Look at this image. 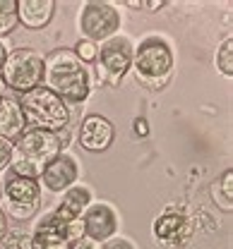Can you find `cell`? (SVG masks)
Listing matches in <instances>:
<instances>
[{
	"label": "cell",
	"instance_id": "14",
	"mask_svg": "<svg viewBox=\"0 0 233 249\" xmlns=\"http://www.w3.org/2000/svg\"><path fill=\"white\" fill-rule=\"evenodd\" d=\"M94 201V194H92V189L84 185H72L67 192L60 194V201H58V206L56 209H51L53 211V216L58 218L60 223H77V220H82V213L89 209V204Z\"/></svg>",
	"mask_w": 233,
	"mask_h": 249
},
{
	"label": "cell",
	"instance_id": "26",
	"mask_svg": "<svg viewBox=\"0 0 233 249\" xmlns=\"http://www.w3.org/2000/svg\"><path fill=\"white\" fill-rule=\"evenodd\" d=\"M135 132H137L139 137H147V134H149V127H147V120H144V118H137V120H135Z\"/></svg>",
	"mask_w": 233,
	"mask_h": 249
},
{
	"label": "cell",
	"instance_id": "10",
	"mask_svg": "<svg viewBox=\"0 0 233 249\" xmlns=\"http://www.w3.org/2000/svg\"><path fill=\"white\" fill-rule=\"evenodd\" d=\"M118 211L106 204V201H92L89 209L82 213V230H84V237L97 242V245H103L106 240L116 237L118 235Z\"/></svg>",
	"mask_w": 233,
	"mask_h": 249
},
{
	"label": "cell",
	"instance_id": "20",
	"mask_svg": "<svg viewBox=\"0 0 233 249\" xmlns=\"http://www.w3.org/2000/svg\"><path fill=\"white\" fill-rule=\"evenodd\" d=\"M79 60L84 62H94L97 60V53H99V46L97 43H92V41H87V38H79L77 43H75V51H72Z\"/></svg>",
	"mask_w": 233,
	"mask_h": 249
},
{
	"label": "cell",
	"instance_id": "2",
	"mask_svg": "<svg viewBox=\"0 0 233 249\" xmlns=\"http://www.w3.org/2000/svg\"><path fill=\"white\" fill-rule=\"evenodd\" d=\"M60 151H65V146L58 134L29 127L12 142V160H10L7 170L19 178L39 180L41 173L46 170V165Z\"/></svg>",
	"mask_w": 233,
	"mask_h": 249
},
{
	"label": "cell",
	"instance_id": "9",
	"mask_svg": "<svg viewBox=\"0 0 233 249\" xmlns=\"http://www.w3.org/2000/svg\"><path fill=\"white\" fill-rule=\"evenodd\" d=\"M154 240L164 249H183L190 245L195 235V225L185 213L178 211H164L152 225Z\"/></svg>",
	"mask_w": 233,
	"mask_h": 249
},
{
	"label": "cell",
	"instance_id": "6",
	"mask_svg": "<svg viewBox=\"0 0 233 249\" xmlns=\"http://www.w3.org/2000/svg\"><path fill=\"white\" fill-rule=\"evenodd\" d=\"M41 185L39 180L19 178V175H7L2 180V199H5V216H12L15 220H29L36 216L41 206Z\"/></svg>",
	"mask_w": 233,
	"mask_h": 249
},
{
	"label": "cell",
	"instance_id": "23",
	"mask_svg": "<svg viewBox=\"0 0 233 249\" xmlns=\"http://www.w3.org/2000/svg\"><path fill=\"white\" fill-rule=\"evenodd\" d=\"M101 249H137L135 247L133 240H128V237H120V235H116V237H111V240H106Z\"/></svg>",
	"mask_w": 233,
	"mask_h": 249
},
{
	"label": "cell",
	"instance_id": "3",
	"mask_svg": "<svg viewBox=\"0 0 233 249\" xmlns=\"http://www.w3.org/2000/svg\"><path fill=\"white\" fill-rule=\"evenodd\" d=\"M173 48L164 36H147L135 46V79L147 89H164L173 77Z\"/></svg>",
	"mask_w": 233,
	"mask_h": 249
},
{
	"label": "cell",
	"instance_id": "15",
	"mask_svg": "<svg viewBox=\"0 0 233 249\" xmlns=\"http://www.w3.org/2000/svg\"><path fill=\"white\" fill-rule=\"evenodd\" d=\"M53 17H56V0H17V22L24 29H46Z\"/></svg>",
	"mask_w": 233,
	"mask_h": 249
},
{
	"label": "cell",
	"instance_id": "8",
	"mask_svg": "<svg viewBox=\"0 0 233 249\" xmlns=\"http://www.w3.org/2000/svg\"><path fill=\"white\" fill-rule=\"evenodd\" d=\"M133 55L135 43L125 34H116L108 41L99 43V53H97V60H94L99 67V77L116 87L123 79V74L133 67Z\"/></svg>",
	"mask_w": 233,
	"mask_h": 249
},
{
	"label": "cell",
	"instance_id": "13",
	"mask_svg": "<svg viewBox=\"0 0 233 249\" xmlns=\"http://www.w3.org/2000/svg\"><path fill=\"white\" fill-rule=\"evenodd\" d=\"M67 225L53 216V211H46L34 223L32 230V249H70Z\"/></svg>",
	"mask_w": 233,
	"mask_h": 249
},
{
	"label": "cell",
	"instance_id": "17",
	"mask_svg": "<svg viewBox=\"0 0 233 249\" xmlns=\"http://www.w3.org/2000/svg\"><path fill=\"white\" fill-rule=\"evenodd\" d=\"M212 196H214V201H216V206L221 209V211H229L231 213L233 209V170H224L221 173V178L212 185Z\"/></svg>",
	"mask_w": 233,
	"mask_h": 249
},
{
	"label": "cell",
	"instance_id": "7",
	"mask_svg": "<svg viewBox=\"0 0 233 249\" xmlns=\"http://www.w3.org/2000/svg\"><path fill=\"white\" fill-rule=\"evenodd\" d=\"M120 12L116 10V5L111 2H101V0H89L82 5L79 17H77V27L82 31V38L92 41V43H103L111 36H116L120 29Z\"/></svg>",
	"mask_w": 233,
	"mask_h": 249
},
{
	"label": "cell",
	"instance_id": "24",
	"mask_svg": "<svg viewBox=\"0 0 233 249\" xmlns=\"http://www.w3.org/2000/svg\"><path fill=\"white\" fill-rule=\"evenodd\" d=\"M128 7H139L144 12H156L159 7H164V0H128Z\"/></svg>",
	"mask_w": 233,
	"mask_h": 249
},
{
	"label": "cell",
	"instance_id": "29",
	"mask_svg": "<svg viewBox=\"0 0 233 249\" xmlns=\"http://www.w3.org/2000/svg\"><path fill=\"white\" fill-rule=\"evenodd\" d=\"M5 91H7V89H5V84H2V79H0V98L5 96Z\"/></svg>",
	"mask_w": 233,
	"mask_h": 249
},
{
	"label": "cell",
	"instance_id": "28",
	"mask_svg": "<svg viewBox=\"0 0 233 249\" xmlns=\"http://www.w3.org/2000/svg\"><path fill=\"white\" fill-rule=\"evenodd\" d=\"M7 235V216H5V211H2V206H0V240Z\"/></svg>",
	"mask_w": 233,
	"mask_h": 249
},
{
	"label": "cell",
	"instance_id": "21",
	"mask_svg": "<svg viewBox=\"0 0 233 249\" xmlns=\"http://www.w3.org/2000/svg\"><path fill=\"white\" fill-rule=\"evenodd\" d=\"M17 12H0V41L17 29Z\"/></svg>",
	"mask_w": 233,
	"mask_h": 249
},
{
	"label": "cell",
	"instance_id": "27",
	"mask_svg": "<svg viewBox=\"0 0 233 249\" xmlns=\"http://www.w3.org/2000/svg\"><path fill=\"white\" fill-rule=\"evenodd\" d=\"M0 12H17V0H0Z\"/></svg>",
	"mask_w": 233,
	"mask_h": 249
},
{
	"label": "cell",
	"instance_id": "18",
	"mask_svg": "<svg viewBox=\"0 0 233 249\" xmlns=\"http://www.w3.org/2000/svg\"><path fill=\"white\" fill-rule=\"evenodd\" d=\"M216 70L224 74V77H233V38H224L221 46L216 48Z\"/></svg>",
	"mask_w": 233,
	"mask_h": 249
},
{
	"label": "cell",
	"instance_id": "19",
	"mask_svg": "<svg viewBox=\"0 0 233 249\" xmlns=\"http://www.w3.org/2000/svg\"><path fill=\"white\" fill-rule=\"evenodd\" d=\"M0 249H32V232L7 230V235L0 240Z\"/></svg>",
	"mask_w": 233,
	"mask_h": 249
},
{
	"label": "cell",
	"instance_id": "22",
	"mask_svg": "<svg viewBox=\"0 0 233 249\" xmlns=\"http://www.w3.org/2000/svg\"><path fill=\"white\" fill-rule=\"evenodd\" d=\"M10 160H12V142L0 137V173L10 168Z\"/></svg>",
	"mask_w": 233,
	"mask_h": 249
},
{
	"label": "cell",
	"instance_id": "25",
	"mask_svg": "<svg viewBox=\"0 0 233 249\" xmlns=\"http://www.w3.org/2000/svg\"><path fill=\"white\" fill-rule=\"evenodd\" d=\"M70 249H101V245L92 242V240H87V237H82V240L72 242V245H70Z\"/></svg>",
	"mask_w": 233,
	"mask_h": 249
},
{
	"label": "cell",
	"instance_id": "11",
	"mask_svg": "<svg viewBox=\"0 0 233 249\" xmlns=\"http://www.w3.org/2000/svg\"><path fill=\"white\" fill-rule=\"evenodd\" d=\"M77 180H79V160L70 151H60L41 173L39 185L51 194H63L72 185H77Z\"/></svg>",
	"mask_w": 233,
	"mask_h": 249
},
{
	"label": "cell",
	"instance_id": "12",
	"mask_svg": "<svg viewBox=\"0 0 233 249\" xmlns=\"http://www.w3.org/2000/svg\"><path fill=\"white\" fill-rule=\"evenodd\" d=\"M116 139V127L108 118L103 115H87L82 124H79V134H77V142L84 151H92V154H101L106 151Z\"/></svg>",
	"mask_w": 233,
	"mask_h": 249
},
{
	"label": "cell",
	"instance_id": "30",
	"mask_svg": "<svg viewBox=\"0 0 233 249\" xmlns=\"http://www.w3.org/2000/svg\"><path fill=\"white\" fill-rule=\"evenodd\" d=\"M0 201H2V180H0Z\"/></svg>",
	"mask_w": 233,
	"mask_h": 249
},
{
	"label": "cell",
	"instance_id": "4",
	"mask_svg": "<svg viewBox=\"0 0 233 249\" xmlns=\"http://www.w3.org/2000/svg\"><path fill=\"white\" fill-rule=\"evenodd\" d=\"M19 106H22L24 120L27 124H32V129H46V132L60 134L67 129L72 118L70 106L46 87H36L32 91L22 93Z\"/></svg>",
	"mask_w": 233,
	"mask_h": 249
},
{
	"label": "cell",
	"instance_id": "16",
	"mask_svg": "<svg viewBox=\"0 0 233 249\" xmlns=\"http://www.w3.org/2000/svg\"><path fill=\"white\" fill-rule=\"evenodd\" d=\"M27 129V120L19 106L17 96H2L0 98V137L7 142H15Z\"/></svg>",
	"mask_w": 233,
	"mask_h": 249
},
{
	"label": "cell",
	"instance_id": "5",
	"mask_svg": "<svg viewBox=\"0 0 233 249\" xmlns=\"http://www.w3.org/2000/svg\"><path fill=\"white\" fill-rule=\"evenodd\" d=\"M5 89L15 93H27L43 84V55L34 48H12L0 70Z\"/></svg>",
	"mask_w": 233,
	"mask_h": 249
},
{
	"label": "cell",
	"instance_id": "1",
	"mask_svg": "<svg viewBox=\"0 0 233 249\" xmlns=\"http://www.w3.org/2000/svg\"><path fill=\"white\" fill-rule=\"evenodd\" d=\"M67 106L84 103L92 93V74L72 48H56L43 58V84Z\"/></svg>",
	"mask_w": 233,
	"mask_h": 249
}]
</instances>
